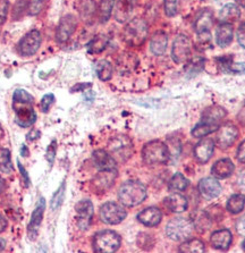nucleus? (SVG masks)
I'll return each mask as SVG.
<instances>
[{
  "label": "nucleus",
  "mask_w": 245,
  "mask_h": 253,
  "mask_svg": "<svg viewBox=\"0 0 245 253\" xmlns=\"http://www.w3.org/2000/svg\"><path fill=\"white\" fill-rule=\"evenodd\" d=\"M34 98L28 91L16 89L13 93V109L15 122L23 128L31 127L37 122V113L33 108Z\"/></svg>",
  "instance_id": "1"
},
{
  "label": "nucleus",
  "mask_w": 245,
  "mask_h": 253,
  "mask_svg": "<svg viewBox=\"0 0 245 253\" xmlns=\"http://www.w3.org/2000/svg\"><path fill=\"white\" fill-rule=\"evenodd\" d=\"M148 195L147 187L139 181H126L118 191V199L122 206L135 207L142 203Z\"/></svg>",
  "instance_id": "2"
},
{
  "label": "nucleus",
  "mask_w": 245,
  "mask_h": 253,
  "mask_svg": "<svg viewBox=\"0 0 245 253\" xmlns=\"http://www.w3.org/2000/svg\"><path fill=\"white\" fill-rule=\"evenodd\" d=\"M149 34L148 23L136 17L129 21L122 31V39L131 47H140L147 40Z\"/></svg>",
  "instance_id": "3"
},
{
  "label": "nucleus",
  "mask_w": 245,
  "mask_h": 253,
  "mask_svg": "<svg viewBox=\"0 0 245 253\" xmlns=\"http://www.w3.org/2000/svg\"><path fill=\"white\" fill-rule=\"evenodd\" d=\"M169 158L170 151L163 141H150L142 149V159L147 165L166 164Z\"/></svg>",
  "instance_id": "4"
},
{
  "label": "nucleus",
  "mask_w": 245,
  "mask_h": 253,
  "mask_svg": "<svg viewBox=\"0 0 245 253\" xmlns=\"http://www.w3.org/2000/svg\"><path fill=\"white\" fill-rule=\"evenodd\" d=\"M134 151L133 142L127 135L120 134L108 142V152L117 163H125L131 158Z\"/></svg>",
  "instance_id": "5"
},
{
  "label": "nucleus",
  "mask_w": 245,
  "mask_h": 253,
  "mask_svg": "<svg viewBox=\"0 0 245 253\" xmlns=\"http://www.w3.org/2000/svg\"><path fill=\"white\" fill-rule=\"evenodd\" d=\"M120 234L110 229L98 232L93 237V249L98 253H113L121 248Z\"/></svg>",
  "instance_id": "6"
},
{
  "label": "nucleus",
  "mask_w": 245,
  "mask_h": 253,
  "mask_svg": "<svg viewBox=\"0 0 245 253\" xmlns=\"http://www.w3.org/2000/svg\"><path fill=\"white\" fill-rule=\"evenodd\" d=\"M194 224L189 218L177 217L171 219L166 226V234L170 240L183 242L191 239L193 234Z\"/></svg>",
  "instance_id": "7"
},
{
  "label": "nucleus",
  "mask_w": 245,
  "mask_h": 253,
  "mask_svg": "<svg viewBox=\"0 0 245 253\" xmlns=\"http://www.w3.org/2000/svg\"><path fill=\"white\" fill-rule=\"evenodd\" d=\"M127 216L125 208L116 202H107L100 208V219L107 225L121 224Z\"/></svg>",
  "instance_id": "8"
},
{
  "label": "nucleus",
  "mask_w": 245,
  "mask_h": 253,
  "mask_svg": "<svg viewBox=\"0 0 245 253\" xmlns=\"http://www.w3.org/2000/svg\"><path fill=\"white\" fill-rule=\"evenodd\" d=\"M192 56V41L185 34H179L174 40L171 48V57L175 63L185 64Z\"/></svg>",
  "instance_id": "9"
},
{
  "label": "nucleus",
  "mask_w": 245,
  "mask_h": 253,
  "mask_svg": "<svg viewBox=\"0 0 245 253\" xmlns=\"http://www.w3.org/2000/svg\"><path fill=\"white\" fill-rule=\"evenodd\" d=\"M42 37L40 31L31 30L18 42L17 50L22 56L30 57L36 55L41 47Z\"/></svg>",
  "instance_id": "10"
},
{
  "label": "nucleus",
  "mask_w": 245,
  "mask_h": 253,
  "mask_svg": "<svg viewBox=\"0 0 245 253\" xmlns=\"http://www.w3.org/2000/svg\"><path fill=\"white\" fill-rule=\"evenodd\" d=\"M76 26H78V20L73 14H67L61 18L56 30V40L58 43L63 44L71 39L74 34Z\"/></svg>",
  "instance_id": "11"
},
{
  "label": "nucleus",
  "mask_w": 245,
  "mask_h": 253,
  "mask_svg": "<svg viewBox=\"0 0 245 253\" xmlns=\"http://www.w3.org/2000/svg\"><path fill=\"white\" fill-rule=\"evenodd\" d=\"M217 145L220 149H227L235 143L239 137V129L235 125L227 123L217 129Z\"/></svg>",
  "instance_id": "12"
},
{
  "label": "nucleus",
  "mask_w": 245,
  "mask_h": 253,
  "mask_svg": "<svg viewBox=\"0 0 245 253\" xmlns=\"http://www.w3.org/2000/svg\"><path fill=\"white\" fill-rule=\"evenodd\" d=\"M75 211L78 214V226L81 231H86L90 227L93 217V205L90 200H82L76 203Z\"/></svg>",
  "instance_id": "13"
},
{
  "label": "nucleus",
  "mask_w": 245,
  "mask_h": 253,
  "mask_svg": "<svg viewBox=\"0 0 245 253\" xmlns=\"http://www.w3.org/2000/svg\"><path fill=\"white\" fill-rule=\"evenodd\" d=\"M199 192L206 200H211L219 197L221 193V185L217 178L204 177L199 182Z\"/></svg>",
  "instance_id": "14"
},
{
  "label": "nucleus",
  "mask_w": 245,
  "mask_h": 253,
  "mask_svg": "<svg viewBox=\"0 0 245 253\" xmlns=\"http://www.w3.org/2000/svg\"><path fill=\"white\" fill-rule=\"evenodd\" d=\"M94 166L99 170H117V162L106 150H95L92 155Z\"/></svg>",
  "instance_id": "15"
},
{
  "label": "nucleus",
  "mask_w": 245,
  "mask_h": 253,
  "mask_svg": "<svg viewBox=\"0 0 245 253\" xmlns=\"http://www.w3.org/2000/svg\"><path fill=\"white\" fill-rule=\"evenodd\" d=\"M137 220L147 227H155L162 223L163 213L157 207H149L137 213Z\"/></svg>",
  "instance_id": "16"
},
{
  "label": "nucleus",
  "mask_w": 245,
  "mask_h": 253,
  "mask_svg": "<svg viewBox=\"0 0 245 253\" xmlns=\"http://www.w3.org/2000/svg\"><path fill=\"white\" fill-rule=\"evenodd\" d=\"M116 177L117 170H100L92 181V185L99 192H105L114 185Z\"/></svg>",
  "instance_id": "17"
},
{
  "label": "nucleus",
  "mask_w": 245,
  "mask_h": 253,
  "mask_svg": "<svg viewBox=\"0 0 245 253\" xmlns=\"http://www.w3.org/2000/svg\"><path fill=\"white\" fill-rule=\"evenodd\" d=\"M214 150V142L211 139H204L194 147V157L200 164H206L211 159Z\"/></svg>",
  "instance_id": "18"
},
{
  "label": "nucleus",
  "mask_w": 245,
  "mask_h": 253,
  "mask_svg": "<svg viewBox=\"0 0 245 253\" xmlns=\"http://www.w3.org/2000/svg\"><path fill=\"white\" fill-rule=\"evenodd\" d=\"M43 213H44V199L41 198L37 203L36 209H34L32 217H31L29 228H28L29 236L32 240L36 239L38 235V231H39L42 219H43Z\"/></svg>",
  "instance_id": "19"
},
{
  "label": "nucleus",
  "mask_w": 245,
  "mask_h": 253,
  "mask_svg": "<svg viewBox=\"0 0 245 253\" xmlns=\"http://www.w3.org/2000/svg\"><path fill=\"white\" fill-rule=\"evenodd\" d=\"M213 24V13L211 9L204 8L197 15L194 22V30L197 34L210 32Z\"/></svg>",
  "instance_id": "20"
},
{
  "label": "nucleus",
  "mask_w": 245,
  "mask_h": 253,
  "mask_svg": "<svg viewBox=\"0 0 245 253\" xmlns=\"http://www.w3.org/2000/svg\"><path fill=\"white\" fill-rule=\"evenodd\" d=\"M233 241V235L228 229H219L211 234L210 236V244L217 250H227L231 247Z\"/></svg>",
  "instance_id": "21"
},
{
  "label": "nucleus",
  "mask_w": 245,
  "mask_h": 253,
  "mask_svg": "<svg viewBox=\"0 0 245 253\" xmlns=\"http://www.w3.org/2000/svg\"><path fill=\"white\" fill-rule=\"evenodd\" d=\"M164 206L167 207V209L171 212L179 213L185 211L189 207V202H187V199L184 197L183 194L178 192H174L173 194L168 195V197L164 199Z\"/></svg>",
  "instance_id": "22"
},
{
  "label": "nucleus",
  "mask_w": 245,
  "mask_h": 253,
  "mask_svg": "<svg viewBox=\"0 0 245 253\" xmlns=\"http://www.w3.org/2000/svg\"><path fill=\"white\" fill-rule=\"evenodd\" d=\"M226 110L220 106H211L204 110L201 115V122L208 123L211 125H219V123L226 117Z\"/></svg>",
  "instance_id": "23"
},
{
  "label": "nucleus",
  "mask_w": 245,
  "mask_h": 253,
  "mask_svg": "<svg viewBox=\"0 0 245 253\" xmlns=\"http://www.w3.org/2000/svg\"><path fill=\"white\" fill-rule=\"evenodd\" d=\"M234 164L231 159L228 158H224L218 160L213 164V166L211 168V174L214 176L216 178L223 179V178H227L231 176L233 172H234Z\"/></svg>",
  "instance_id": "24"
},
{
  "label": "nucleus",
  "mask_w": 245,
  "mask_h": 253,
  "mask_svg": "<svg viewBox=\"0 0 245 253\" xmlns=\"http://www.w3.org/2000/svg\"><path fill=\"white\" fill-rule=\"evenodd\" d=\"M168 37L163 31H158L151 37L150 50L155 56H163L167 50Z\"/></svg>",
  "instance_id": "25"
},
{
  "label": "nucleus",
  "mask_w": 245,
  "mask_h": 253,
  "mask_svg": "<svg viewBox=\"0 0 245 253\" xmlns=\"http://www.w3.org/2000/svg\"><path fill=\"white\" fill-rule=\"evenodd\" d=\"M233 34H234V30H233L232 24H229V23H221L216 31L217 44L221 48L227 47L233 41Z\"/></svg>",
  "instance_id": "26"
},
{
  "label": "nucleus",
  "mask_w": 245,
  "mask_h": 253,
  "mask_svg": "<svg viewBox=\"0 0 245 253\" xmlns=\"http://www.w3.org/2000/svg\"><path fill=\"white\" fill-rule=\"evenodd\" d=\"M139 64V59L136 58V56H134L133 53L124 52L118 57L117 59V70L122 74L125 73H131L134 71Z\"/></svg>",
  "instance_id": "27"
},
{
  "label": "nucleus",
  "mask_w": 245,
  "mask_h": 253,
  "mask_svg": "<svg viewBox=\"0 0 245 253\" xmlns=\"http://www.w3.org/2000/svg\"><path fill=\"white\" fill-rule=\"evenodd\" d=\"M135 3L132 2L131 0H118L115 3L116 8H115V18L120 23L126 22L131 16L133 7Z\"/></svg>",
  "instance_id": "28"
},
{
  "label": "nucleus",
  "mask_w": 245,
  "mask_h": 253,
  "mask_svg": "<svg viewBox=\"0 0 245 253\" xmlns=\"http://www.w3.org/2000/svg\"><path fill=\"white\" fill-rule=\"evenodd\" d=\"M241 16L240 7L235 3H227L219 11V21L221 23H231L237 21Z\"/></svg>",
  "instance_id": "29"
},
{
  "label": "nucleus",
  "mask_w": 245,
  "mask_h": 253,
  "mask_svg": "<svg viewBox=\"0 0 245 253\" xmlns=\"http://www.w3.org/2000/svg\"><path fill=\"white\" fill-rule=\"evenodd\" d=\"M204 251V243L198 239H189L186 241H183V243L179 245V252L183 253H202Z\"/></svg>",
  "instance_id": "30"
},
{
  "label": "nucleus",
  "mask_w": 245,
  "mask_h": 253,
  "mask_svg": "<svg viewBox=\"0 0 245 253\" xmlns=\"http://www.w3.org/2000/svg\"><path fill=\"white\" fill-rule=\"evenodd\" d=\"M108 42L109 39L106 34H98V36H95L93 39L89 42V44H87V51L90 53H93V55H95V53H100L107 48Z\"/></svg>",
  "instance_id": "31"
},
{
  "label": "nucleus",
  "mask_w": 245,
  "mask_h": 253,
  "mask_svg": "<svg viewBox=\"0 0 245 253\" xmlns=\"http://www.w3.org/2000/svg\"><path fill=\"white\" fill-rule=\"evenodd\" d=\"M113 65L106 59L99 60L95 65V73H97L98 79L102 82L109 81L113 78Z\"/></svg>",
  "instance_id": "32"
},
{
  "label": "nucleus",
  "mask_w": 245,
  "mask_h": 253,
  "mask_svg": "<svg viewBox=\"0 0 245 253\" xmlns=\"http://www.w3.org/2000/svg\"><path fill=\"white\" fill-rule=\"evenodd\" d=\"M189 179L181 172H176V174L170 178L169 184H168V189L171 192H182L185 191L189 186Z\"/></svg>",
  "instance_id": "33"
},
{
  "label": "nucleus",
  "mask_w": 245,
  "mask_h": 253,
  "mask_svg": "<svg viewBox=\"0 0 245 253\" xmlns=\"http://www.w3.org/2000/svg\"><path fill=\"white\" fill-rule=\"evenodd\" d=\"M115 3H116V0H100V3H99V20L101 23L109 21L115 8Z\"/></svg>",
  "instance_id": "34"
},
{
  "label": "nucleus",
  "mask_w": 245,
  "mask_h": 253,
  "mask_svg": "<svg viewBox=\"0 0 245 253\" xmlns=\"http://www.w3.org/2000/svg\"><path fill=\"white\" fill-rule=\"evenodd\" d=\"M245 207V195L243 194H234L228 199L227 201V210L233 214L240 213Z\"/></svg>",
  "instance_id": "35"
},
{
  "label": "nucleus",
  "mask_w": 245,
  "mask_h": 253,
  "mask_svg": "<svg viewBox=\"0 0 245 253\" xmlns=\"http://www.w3.org/2000/svg\"><path fill=\"white\" fill-rule=\"evenodd\" d=\"M218 128L219 127L216 125H211V124H208V123L200 122L199 124L194 126L191 133H192V135L194 137H197V139H202V137L209 135L210 133H213L214 131H217Z\"/></svg>",
  "instance_id": "36"
},
{
  "label": "nucleus",
  "mask_w": 245,
  "mask_h": 253,
  "mask_svg": "<svg viewBox=\"0 0 245 253\" xmlns=\"http://www.w3.org/2000/svg\"><path fill=\"white\" fill-rule=\"evenodd\" d=\"M13 169L14 167L13 163H11L10 151L6 148H0V171L9 174Z\"/></svg>",
  "instance_id": "37"
},
{
  "label": "nucleus",
  "mask_w": 245,
  "mask_h": 253,
  "mask_svg": "<svg viewBox=\"0 0 245 253\" xmlns=\"http://www.w3.org/2000/svg\"><path fill=\"white\" fill-rule=\"evenodd\" d=\"M95 1L94 0H84L81 7V15L84 20H91L95 13Z\"/></svg>",
  "instance_id": "38"
},
{
  "label": "nucleus",
  "mask_w": 245,
  "mask_h": 253,
  "mask_svg": "<svg viewBox=\"0 0 245 253\" xmlns=\"http://www.w3.org/2000/svg\"><path fill=\"white\" fill-rule=\"evenodd\" d=\"M204 60L202 58H199V57L191 59L186 70V73L189 74L190 78H193V76L199 74L200 71L202 70V67H204Z\"/></svg>",
  "instance_id": "39"
},
{
  "label": "nucleus",
  "mask_w": 245,
  "mask_h": 253,
  "mask_svg": "<svg viewBox=\"0 0 245 253\" xmlns=\"http://www.w3.org/2000/svg\"><path fill=\"white\" fill-rule=\"evenodd\" d=\"M47 0H29V15L31 16H37L42 10H43Z\"/></svg>",
  "instance_id": "40"
},
{
  "label": "nucleus",
  "mask_w": 245,
  "mask_h": 253,
  "mask_svg": "<svg viewBox=\"0 0 245 253\" xmlns=\"http://www.w3.org/2000/svg\"><path fill=\"white\" fill-rule=\"evenodd\" d=\"M179 0H163V10L168 17H174L178 13Z\"/></svg>",
  "instance_id": "41"
},
{
  "label": "nucleus",
  "mask_w": 245,
  "mask_h": 253,
  "mask_svg": "<svg viewBox=\"0 0 245 253\" xmlns=\"http://www.w3.org/2000/svg\"><path fill=\"white\" fill-rule=\"evenodd\" d=\"M28 9H29V0H18V1L15 3L14 9H13L14 20H18V18H21Z\"/></svg>",
  "instance_id": "42"
},
{
  "label": "nucleus",
  "mask_w": 245,
  "mask_h": 253,
  "mask_svg": "<svg viewBox=\"0 0 245 253\" xmlns=\"http://www.w3.org/2000/svg\"><path fill=\"white\" fill-rule=\"evenodd\" d=\"M64 192H65V183H63V185L59 187L58 191H57V192L53 194L52 200H51V208L53 210H56L61 205V203H63Z\"/></svg>",
  "instance_id": "43"
},
{
  "label": "nucleus",
  "mask_w": 245,
  "mask_h": 253,
  "mask_svg": "<svg viewBox=\"0 0 245 253\" xmlns=\"http://www.w3.org/2000/svg\"><path fill=\"white\" fill-rule=\"evenodd\" d=\"M53 103H55V95L51 93L43 95V98H42L41 100V110L43 113H48Z\"/></svg>",
  "instance_id": "44"
},
{
  "label": "nucleus",
  "mask_w": 245,
  "mask_h": 253,
  "mask_svg": "<svg viewBox=\"0 0 245 253\" xmlns=\"http://www.w3.org/2000/svg\"><path fill=\"white\" fill-rule=\"evenodd\" d=\"M9 9V1L8 0H0V25H2L7 20Z\"/></svg>",
  "instance_id": "45"
},
{
  "label": "nucleus",
  "mask_w": 245,
  "mask_h": 253,
  "mask_svg": "<svg viewBox=\"0 0 245 253\" xmlns=\"http://www.w3.org/2000/svg\"><path fill=\"white\" fill-rule=\"evenodd\" d=\"M56 150H57V145H56V141H53L52 143L48 147L47 150V155H45V158L49 162V164L52 165L53 160H55V156H56Z\"/></svg>",
  "instance_id": "46"
},
{
  "label": "nucleus",
  "mask_w": 245,
  "mask_h": 253,
  "mask_svg": "<svg viewBox=\"0 0 245 253\" xmlns=\"http://www.w3.org/2000/svg\"><path fill=\"white\" fill-rule=\"evenodd\" d=\"M237 41H239L241 47L245 49V23L241 24L239 30H237Z\"/></svg>",
  "instance_id": "47"
},
{
  "label": "nucleus",
  "mask_w": 245,
  "mask_h": 253,
  "mask_svg": "<svg viewBox=\"0 0 245 253\" xmlns=\"http://www.w3.org/2000/svg\"><path fill=\"white\" fill-rule=\"evenodd\" d=\"M236 157H237V159H239V162H241L242 164H245V140L240 144L239 149H237Z\"/></svg>",
  "instance_id": "48"
},
{
  "label": "nucleus",
  "mask_w": 245,
  "mask_h": 253,
  "mask_svg": "<svg viewBox=\"0 0 245 253\" xmlns=\"http://www.w3.org/2000/svg\"><path fill=\"white\" fill-rule=\"evenodd\" d=\"M236 231L240 235L245 236V216L241 217L236 223Z\"/></svg>",
  "instance_id": "49"
},
{
  "label": "nucleus",
  "mask_w": 245,
  "mask_h": 253,
  "mask_svg": "<svg viewBox=\"0 0 245 253\" xmlns=\"http://www.w3.org/2000/svg\"><path fill=\"white\" fill-rule=\"evenodd\" d=\"M229 71L233 73H245V63H236L229 65Z\"/></svg>",
  "instance_id": "50"
},
{
  "label": "nucleus",
  "mask_w": 245,
  "mask_h": 253,
  "mask_svg": "<svg viewBox=\"0 0 245 253\" xmlns=\"http://www.w3.org/2000/svg\"><path fill=\"white\" fill-rule=\"evenodd\" d=\"M7 226H8V221H7L6 218L0 213V234L6 231Z\"/></svg>",
  "instance_id": "51"
},
{
  "label": "nucleus",
  "mask_w": 245,
  "mask_h": 253,
  "mask_svg": "<svg viewBox=\"0 0 245 253\" xmlns=\"http://www.w3.org/2000/svg\"><path fill=\"white\" fill-rule=\"evenodd\" d=\"M17 164H18V168H20V170H21V172H22V176H23V177H24V179H25L26 185H29V184H30V178H29L28 172H26V170L24 169V167L22 166V164H21L20 162H18Z\"/></svg>",
  "instance_id": "52"
},
{
  "label": "nucleus",
  "mask_w": 245,
  "mask_h": 253,
  "mask_svg": "<svg viewBox=\"0 0 245 253\" xmlns=\"http://www.w3.org/2000/svg\"><path fill=\"white\" fill-rule=\"evenodd\" d=\"M6 187H7L6 181L1 177V176H0V194H1V193L3 192V191L6 190Z\"/></svg>",
  "instance_id": "53"
},
{
  "label": "nucleus",
  "mask_w": 245,
  "mask_h": 253,
  "mask_svg": "<svg viewBox=\"0 0 245 253\" xmlns=\"http://www.w3.org/2000/svg\"><path fill=\"white\" fill-rule=\"evenodd\" d=\"M5 248H6V241L0 237V252L5 250Z\"/></svg>",
  "instance_id": "54"
},
{
  "label": "nucleus",
  "mask_w": 245,
  "mask_h": 253,
  "mask_svg": "<svg viewBox=\"0 0 245 253\" xmlns=\"http://www.w3.org/2000/svg\"><path fill=\"white\" fill-rule=\"evenodd\" d=\"M3 136H5V131H3V127L2 125L0 124V141L3 139Z\"/></svg>",
  "instance_id": "55"
},
{
  "label": "nucleus",
  "mask_w": 245,
  "mask_h": 253,
  "mask_svg": "<svg viewBox=\"0 0 245 253\" xmlns=\"http://www.w3.org/2000/svg\"><path fill=\"white\" fill-rule=\"evenodd\" d=\"M236 3L237 6H241L243 7V8H245V0H236Z\"/></svg>",
  "instance_id": "56"
},
{
  "label": "nucleus",
  "mask_w": 245,
  "mask_h": 253,
  "mask_svg": "<svg viewBox=\"0 0 245 253\" xmlns=\"http://www.w3.org/2000/svg\"><path fill=\"white\" fill-rule=\"evenodd\" d=\"M242 247H243V249L245 250V240L243 241V243H242Z\"/></svg>",
  "instance_id": "57"
},
{
  "label": "nucleus",
  "mask_w": 245,
  "mask_h": 253,
  "mask_svg": "<svg viewBox=\"0 0 245 253\" xmlns=\"http://www.w3.org/2000/svg\"><path fill=\"white\" fill-rule=\"evenodd\" d=\"M131 1H132V2H134V3H135V2H136V0H131Z\"/></svg>",
  "instance_id": "58"
}]
</instances>
